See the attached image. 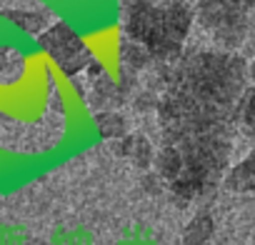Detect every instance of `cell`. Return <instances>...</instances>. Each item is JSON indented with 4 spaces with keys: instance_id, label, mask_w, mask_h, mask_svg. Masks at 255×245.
I'll return each instance as SVG.
<instances>
[{
    "instance_id": "obj_1",
    "label": "cell",
    "mask_w": 255,
    "mask_h": 245,
    "mask_svg": "<svg viewBox=\"0 0 255 245\" xmlns=\"http://www.w3.org/2000/svg\"><path fill=\"white\" fill-rule=\"evenodd\" d=\"M195 10L188 0H160V3H130L123 0V38L145 45L153 60L163 68L183 55L185 38L190 35Z\"/></svg>"
},
{
    "instance_id": "obj_6",
    "label": "cell",
    "mask_w": 255,
    "mask_h": 245,
    "mask_svg": "<svg viewBox=\"0 0 255 245\" xmlns=\"http://www.w3.org/2000/svg\"><path fill=\"white\" fill-rule=\"evenodd\" d=\"M223 185H225L230 193H238V195L255 190V148H253L240 163H235V165L225 173Z\"/></svg>"
},
{
    "instance_id": "obj_4",
    "label": "cell",
    "mask_w": 255,
    "mask_h": 245,
    "mask_svg": "<svg viewBox=\"0 0 255 245\" xmlns=\"http://www.w3.org/2000/svg\"><path fill=\"white\" fill-rule=\"evenodd\" d=\"M115 155L125 158V160H130L135 168L140 170H148L155 160V150L150 145V140L140 133H128L123 135L118 143H115Z\"/></svg>"
},
{
    "instance_id": "obj_9",
    "label": "cell",
    "mask_w": 255,
    "mask_h": 245,
    "mask_svg": "<svg viewBox=\"0 0 255 245\" xmlns=\"http://www.w3.org/2000/svg\"><path fill=\"white\" fill-rule=\"evenodd\" d=\"M95 125H98L100 138L105 140H120L123 135H128V120L118 110H98Z\"/></svg>"
},
{
    "instance_id": "obj_8",
    "label": "cell",
    "mask_w": 255,
    "mask_h": 245,
    "mask_svg": "<svg viewBox=\"0 0 255 245\" xmlns=\"http://www.w3.org/2000/svg\"><path fill=\"white\" fill-rule=\"evenodd\" d=\"M118 55H120V63L130 70V73H138V70H143V68H148V65L155 63L153 55H150V50H148L145 45H140V43H135V40H128V38L120 40Z\"/></svg>"
},
{
    "instance_id": "obj_3",
    "label": "cell",
    "mask_w": 255,
    "mask_h": 245,
    "mask_svg": "<svg viewBox=\"0 0 255 245\" xmlns=\"http://www.w3.org/2000/svg\"><path fill=\"white\" fill-rule=\"evenodd\" d=\"M38 43L68 78H75L78 73L88 70L95 63L90 48L80 40V35L68 23H53L38 35Z\"/></svg>"
},
{
    "instance_id": "obj_7",
    "label": "cell",
    "mask_w": 255,
    "mask_h": 245,
    "mask_svg": "<svg viewBox=\"0 0 255 245\" xmlns=\"http://www.w3.org/2000/svg\"><path fill=\"white\" fill-rule=\"evenodd\" d=\"M213 233H215V220H213V215H210L208 210H200V213L193 215L190 223L183 228L180 240H183V245H205V243L213 238Z\"/></svg>"
},
{
    "instance_id": "obj_11",
    "label": "cell",
    "mask_w": 255,
    "mask_h": 245,
    "mask_svg": "<svg viewBox=\"0 0 255 245\" xmlns=\"http://www.w3.org/2000/svg\"><path fill=\"white\" fill-rule=\"evenodd\" d=\"M5 18L15 25H20L23 30L28 33H43L45 30V23H48V15L45 13H35V10H5Z\"/></svg>"
},
{
    "instance_id": "obj_2",
    "label": "cell",
    "mask_w": 255,
    "mask_h": 245,
    "mask_svg": "<svg viewBox=\"0 0 255 245\" xmlns=\"http://www.w3.org/2000/svg\"><path fill=\"white\" fill-rule=\"evenodd\" d=\"M195 15L200 25L215 38L225 50H235L243 45L250 15L255 10V0H193Z\"/></svg>"
},
{
    "instance_id": "obj_13",
    "label": "cell",
    "mask_w": 255,
    "mask_h": 245,
    "mask_svg": "<svg viewBox=\"0 0 255 245\" xmlns=\"http://www.w3.org/2000/svg\"><path fill=\"white\" fill-rule=\"evenodd\" d=\"M130 3H148V5H153V3H160V0H130Z\"/></svg>"
},
{
    "instance_id": "obj_12",
    "label": "cell",
    "mask_w": 255,
    "mask_h": 245,
    "mask_svg": "<svg viewBox=\"0 0 255 245\" xmlns=\"http://www.w3.org/2000/svg\"><path fill=\"white\" fill-rule=\"evenodd\" d=\"M248 80H253V85H255V58L248 63Z\"/></svg>"
},
{
    "instance_id": "obj_10",
    "label": "cell",
    "mask_w": 255,
    "mask_h": 245,
    "mask_svg": "<svg viewBox=\"0 0 255 245\" xmlns=\"http://www.w3.org/2000/svg\"><path fill=\"white\" fill-rule=\"evenodd\" d=\"M238 128L250 138L255 140V85L253 88H245L240 103H238Z\"/></svg>"
},
{
    "instance_id": "obj_5",
    "label": "cell",
    "mask_w": 255,
    "mask_h": 245,
    "mask_svg": "<svg viewBox=\"0 0 255 245\" xmlns=\"http://www.w3.org/2000/svg\"><path fill=\"white\" fill-rule=\"evenodd\" d=\"M90 78H93V90H90V105L93 108H100V110H113L123 103V90L103 73V68L98 63L90 65Z\"/></svg>"
}]
</instances>
